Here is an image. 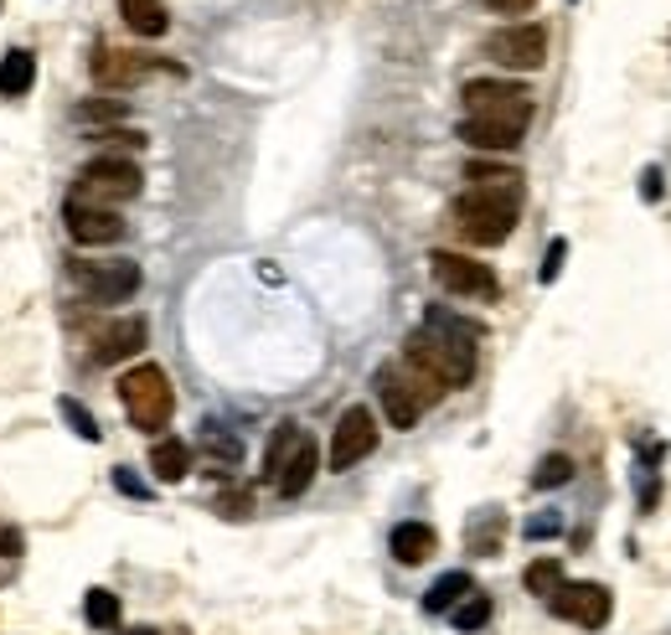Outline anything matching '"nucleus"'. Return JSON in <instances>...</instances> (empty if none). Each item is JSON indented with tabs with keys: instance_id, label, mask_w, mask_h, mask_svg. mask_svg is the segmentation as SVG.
<instances>
[{
	"instance_id": "obj_1",
	"label": "nucleus",
	"mask_w": 671,
	"mask_h": 635,
	"mask_svg": "<svg viewBox=\"0 0 671 635\" xmlns=\"http://www.w3.org/2000/svg\"><path fill=\"white\" fill-rule=\"evenodd\" d=\"M470 192L455 197L449 217H455V233L476 248H496V243L511 238L517 227V212H522V176L507 166H486V161H470L465 171Z\"/></svg>"
},
{
	"instance_id": "obj_2",
	"label": "nucleus",
	"mask_w": 671,
	"mask_h": 635,
	"mask_svg": "<svg viewBox=\"0 0 671 635\" xmlns=\"http://www.w3.org/2000/svg\"><path fill=\"white\" fill-rule=\"evenodd\" d=\"M486 336L480 320H460L449 310H429V320L403 341V362L418 367L424 378H434L439 388H465L476 378V341Z\"/></svg>"
},
{
	"instance_id": "obj_3",
	"label": "nucleus",
	"mask_w": 671,
	"mask_h": 635,
	"mask_svg": "<svg viewBox=\"0 0 671 635\" xmlns=\"http://www.w3.org/2000/svg\"><path fill=\"white\" fill-rule=\"evenodd\" d=\"M377 398H383L393 429H414V423L424 419V409L445 398V388H439L434 378H424L418 367H408V362L393 367L388 362V367H377Z\"/></svg>"
},
{
	"instance_id": "obj_4",
	"label": "nucleus",
	"mask_w": 671,
	"mask_h": 635,
	"mask_svg": "<svg viewBox=\"0 0 671 635\" xmlns=\"http://www.w3.org/2000/svg\"><path fill=\"white\" fill-rule=\"evenodd\" d=\"M120 398H124V413H130V423H134V429H145V434L165 429V423H171V413H176L171 378H165L155 362L130 367V372L120 378Z\"/></svg>"
},
{
	"instance_id": "obj_5",
	"label": "nucleus",
	"mask_w": 671,
	"mask_h": 635,
	"mask_svg": "<svg viewBox=\"0 0 671 635\" xmlns=\"http://www.w3.org/2000/svg\"><path fill=\"white\" fill-rule=\"evenodd\" d=\"M465 109H470V120H501V124L527 130V120H532V93L522 83H501V78H470L465 83Z\"/></svg>"
},
{
	"instance_id": "obj_6",
	"label": "nucleus",
	"mask_w": 671,
	"mask_h": 635,
	"mask_svg": "<svg viewBox=\"0 0 671 635\" xmlns=\"http://www.w3.org/2000/svg\"><path fill=\"white\" fill-rule=\"evenodd\" d=\"M429 274L439 279V289L465 295V300H496L501 295V279L491 274V264H476V258L449 254V248H434L429 254Z\"/></svg>"
},
{
	"instance_id": "obj_7",
	"label": "nucleus",
	"mask_w": 671,
	"mask_h": 635,
	"mask_svg": "<svg viewBox=\"0 0 671 635\" xmlns=\"http://www.w3.org/2000/svg\"><path fill=\"white\" fill-rule=\"evenodd\" d=\"M140 166L134 161H114V155H99V161H89V166L78 171V202H89L93 207H104V202H130L140 197Z\"/></svg>"
},
{
	"instance_id": "obj_8",
	"label": "nucleus",
	"mask_w": 671,
	"mask_h": 635,
	"mask_svg": "<svg viewBox=\"0 0 671 635\" xmlns=\"http://www.w3.org/2000/svg\"><path fill=\"white\" fill-rule=\"evenodd\" d=\"M73 279H78V289H83L89 300L120 305V300H130L134 289H140V264H130V258H114V264H89V258H78Z\"/></svg>"
},
{
	"instance_id": "obj_9",
	"label": "nucleus",
	"mask_w": 671,
	"mask_h": 635,
	"mask_svg": "<svg viewBox=\"0 0 671 635\" xmlns=\"http://www.w3.org/2000/svg\"><path fill=\"white\" fill-rule=\"evenodd\" d=\"M486 58L501 62V68H522V73H532V68L548 62V31L542 27H501V31L486 37Z\"/></svg>"
},
{
	"instance_id": "obj_10",
	"label": "nucleus",
	"mask_w": 671,
	"mask_h": 635,
	"mask_svg": "<svg viewBox=\"0 0 671 635\" xmlns=\"http://www.w3.org/2000/svg\"><path fill=\"white\" fill-rule=\"evenodd\" d=\"M373 450H377V419H373V409L357 403V409H346L336 419V429H331V470H352Z\"/></svg>"
},
{
	"instance_id": "obj_11",
	"label": "nucleus",
	"mask_w": 671,
	"mask_h": 635,
	"mask_svg": "<svg viewBox=\"0 0 671 635\" xmlns=\"http://www.w3.org/2000/svg\"><path fill=\"white\" fill-rule=\"evenodd\" d=\"M552 615H563V621L583 625V631H599V625L610 621V590L604 584H558L548 594Z\"/></svg>"
},
{
	"instance_id": "obj_12",
	"label": "nucleus",
	"mask_w": 671,
	"mask_h": 635,
	"mask_svg": "<svg viewBox=\"0 0 671 635\" xmlns=\"http://www.w3.org/2000/svg\"><path fill=\"white\" fill-rule=\"evenodd\" d=\"M150 73H181L176 62H155V58H140V52H114V47H99L93 52V78L104 89H134L145 83Z\"/></svg>"
},
{
	"instance_id": "obj_13",
	"label": "nucleus",
	"mask_w": 671,
	"mask_h": 635,
	"mask_svg": "<svg viewBox=\"0 0 671 635\" xmlns=\"http://www.w3.org/2000/svg\"><path fill=\"white\" fill-rule=\"evenodd\" d=\"M62 223H68V238L83 243V248H104V243L124 238V217L109 207H93V202H68L62 207Z\"/></svg>"
},
{
	"instance_id": "obj_14",
	"label": "nucleus",
	"mask_w": 671,
	"mask_h": 635,
	"mask_svg": "<svg viewBox=\"0 0 671 635\" xmlns=\"http://www.w3.org/2000/svg\"><path fill=\"white\" fill-rule=\"evenodd\" d=\"M145 320L140 316H124V320H114L99 341H93V362H104V367H114V362H124V357H134V351L145 347Z\"/></svg>"
},
{
	"instance_id": "obj_15",
	"label": "nucleus",
	"mask_w": 671,
	"mask_h": 635,
	"mask_svg": "<svg viewBox=\"0 0 671 635\" xmlns=\"http://www.w3.org/2000/svg\"><path fill=\"white\" fill-rule=\"evenodd\" d=\"M460 140L470 151H517V145H522V130H517V124H501V120H470V114H465Z\"/></svg>"
},
{
	"instance_id": "obj_16",
	"label": "nucleus",
	"mask_w": 671,
	"mask_h": 635,
	"mask_svg": "<svg viewBox=\"0 0 671 635\" xmlns=\"http://www.w3.org/2000/svg\"><path fill=\"white\" fill-rule=\"evenodd\" d=\"M315 470H321V450H315V439H299V450L289 454V465L274 475V485H279V496H305L315 481Z\"/></svg>"
},
{
	"instance_id": "obj_17",
	"label": "nucleus",
	"mask_w": 671,
	"mask_h": 635,
	"mask_svg": "<svg viewBox=\"0 0 671 635\" xmlns=\"http://www.w3.org/2000/svg\"><path fill=\"white\" fill-rule=\"evenodd\" d=\"M434 547H439V537H434L429 522H398V528H393V559L408 563V569L429 559Z\"/></svg>"
},
{
	"instance_id": "obj_18",
	"label": "nucleus",
	"mask_w": 671,
	"mask_h": 635,
	"mask_svg": "<svg viewBox=\"0 0 671 635\" xmlns=\"http://www.w3.org/2000/svg\"><path fill=\"white\" fill-rule=\"evenodd\" d=\"M31 83H37V58L21 52V47H11V52L0 58V99H21Z\"/></svg>"
},
{
	"instance_id": "obj_19",
	"label": "nucleus",
	"mask_w": 671,
	"mask_h": 635,
	"mask_svg": "<svg viewBox=\"0 0 671 635\" xmlns=\"http://www.w3.org/2000/svg\"><path fill=\"white\" fill-rule=\"evenodd\" d=\"M150 470H155L165 485H176L181 475L192 470V450H186V439H155V450H150Z\"/></svg>"
},
{
	"instance_id": "obj_20",
	"label": "nucleus",
	"mask_w": 671,
	"mask_h": 635,
	"mask_svg": "<svg viewBox=\"0 0 671 635\" xmlns=\"http://www.w3.org/2000/svg\"><path fill=\"white\" fill-rule=\"evenodd\" d=\"M120 11L140 37H165V27H171V16H165L161 0H120Z\"/></svg>"
},
{
	"instance_id": "obj_21",
	"label": "nucleus",
	"mask_w": 671,
	"mask_h": 635,
	"mask_svg": "<svg viewBox=\"0 0 671 635\" xmlns=\"http://www.w3.org/2000/svg\"><path fill=\"white\" fill-rule=\"evenodd\" d=\"M470 590H476V584H470V574H460V569H455V574L434 578V590L424 594V610H429V615H445V610H455Z\"/></svg>"
},
{
	"instance_id": "obj_22",
	"label": "nucleus",
	"mask_w": 671,
	"mask_h": 635,
	"mask_svg": "<svg viewBox=\"0 0 671 635\" xmlns=\"http://www.w3.org/2000/svg\"><path fill=\"white\" fill-rule=\"evenodd\" d=\"M299 439H305V429H299V423H279V429H274V439H268V454H264V475H268V481H274V475L289 465V454L299 450Z\"/></svg>"
},
{
	"instance_id": "obj_23",
	"label": "nucleus",
	"mask_w": 671,
	"mask_h": 635,
	"mask_svg": "<svg viewBox=\"0 0 671 635\" xmlns=\"http://www.w3.org/2000/svg\"><path fill=\"white\" fill-rule=\"evenodd\" d=\"M83 615H89L93 631H114V625H120V594L89 590V600H83Z\"/></svg>"
},
{
	"instance_id": "obj_24",
	"label": "nucleus",
	"mask_w": 671,
	"mask_h": 635,
	"mask_svg": "<svg viewBox=\"0 0 671 635\" xmlns=\"http://www.w3.org/2000/svg\"><path fill=\"white\" fill-rule=\"evenodd\" d=\"M522 584H527V594H542V600H548V594L558 590V584H563V563H558V559H537V563H527Z\"/></svg>"
},
{
	"instance_id": "obj_25",
	"label": "nucleus",
	"mask_w": 671,
	"mask_h": 635,
	"mask_svg": "<svg viewBox=\"0 0 671 635\" xmlns=\"http://www.w3.org/2000/svg\"><path fill=\"white\" fill-rule=\"evenodd\" d=\"M449 621H455V631H480V625L491 621V600H486V594H465L460 605L449 610Z\"/></svg>"
},
{
	"instance_id": "obj_26",
	"label": "nucleus",
	"mask_w": 671,
	"mask_h": 635,
	"mask_svg": "<svg viewBox=\"0 0 671 635\" xmlns=\"http://www.w3.org/2000/svg\"><path fill=\"white\" fill-rule=\"evenodd\" d=\"M563 481H573V460H568V454H548V460L532 470L537 491H552V485H563Z\"/></svg>"
},
{
	"instance_id": "obj_27",
	"label": "nucleus",
	"mask_w": 671,
	"mask_h": 635,
	"mask_svg": "<svg viewBox=\"0 0 671 635\" xmlns=\"http://www.w3.org/2000/svg\"><path fill=\"white\" fill-rule=\"evenodd\" d=\"M62 419L73 423V429H78V434H83V439H99V423H93V413L83 409L78 398H62Z\"/></svg>"
},
{
	"instance_id": "obj_28",
	"label": "nucleus",
	"mask_w": 671,
	"mask_h": 635,
	"mask_svg": "<svg viewBox=\"0 0 671 635\" xmlns=\"http://www.w3.org/2000/svg\"><path fill=\"white\" fill-rule=\"evenodd\" d=\"M563 258H568V243H563V238H552V243H548V258H542V285H552V279H558Z\"/></svg>"
},
{
	"instance_id": "obj_29",
	"label": "nucleus",
	"mask_w": 671,
	"mask_h": 635,
	"mask_svg": "<svg viewBox=\"0 0 671 635\" xmlns=\"http://www.w3.org/2000/svg\"><path fill=\"white\" fill-rule=\"evenodd\" d=\"M207 450L217 454V460H227V465H233V460L243 454V444H238L233 434H217V429H212V434H207Z\"/></svg>"
},
{
	"instance_id": "obj_30",
	"label": "nucleus",
	"mask_w": 671,
	"mask_h": 635,
	"mask_svg": "<svg viewBox=\"0 0 671 635\" xmlns=\"http://www.w3.org/2000/svg\"><path fill=\"white\" fill-rule=\"evenodd\" d=\"M217 506H223V516H248V512H254V501H248V491H233V496H223Z\"/></svg>"
},
{
	"instance_id": "obj_31",
	"label": "nucleus",
	"mask_w": 671,
	"mask_h": 635,
	"mask_svg": "<svg viewBox=\"0 0 671 635\" xmlns=\"http://www.w3.org/2000/svg\"><path fill=\"white\" fill-rule=\"evenodd\" d=\"M21 547H27V537L16 528H0V559H21Z\"/></svg>"
},
{
	"instance_id": "obj_32",
	"label": "nucleus",
	"mask_w": 671,
	"mask_h": 635,
	"mask_svg": "<svg viewBox=\"0 0 671 635\" xmlns=\"http://www.w3.org/2000/svg\"><path fill=\"white\" fill-rule=\"evenodd\" d=\"M124 104H83V120H120Z\"/></svg>"
},
{
	"instance_id": "obj_33",
	"label": "nucleus",
	"mask_w": 671,
	"mask_h": 635,
	"mask_svg": "<svg viewBox=\"0 0 671 635\" xmlns=\"http://www.w3.org/2000/svg\"><path fill=\"white\" fill-rule=\"evenodd\" d=\"M491 11H501V16H522V11H532V0H486Z\"/></svg>"
},
{
	"instance_id": "obj_34",
	"label": "nucleus",
	"mask_w": 671,
	"mask_h": 635,
	"mask_svg": "<svg viewBox=\"0 0 671 635\" xmlns=\"http://www.w3.org/2000/svg\"><path fill=\"white\" fill-rule=\"evenodd\" d=\"M558 532V516H537V522H527V537H552Z\"/></svg>"
},
{
	"instance_id": "obj_35",
	"label": "nucleus",
	"mask_w": 671,
	"mask_h": 635,
	"mask_svg": "<svg viewBox=\"0 0 671 635\" xmlns=\"http://www.w3.org/2000/svg\"><path fill=\"white\" fill-rule=\"evenodd\" d=\"M641 182H645V186H641V197H645V202H657V197H661V171H645Z\"/></svg>"
},
{
	"instance_id": "obj_36",
	"label": "nucleus",
	"mask_w": 671,
	"mask_h": 635,
	"mask_svg": "<svg viewBox=\"0 0 671 635\" xmlns=\"http://www.w3.org/2000/svg\"><path fill=\"white\" fill-rule=\"evenodd\" d=\"M120 485H124V491H130V496H145V485L134 481V475H124V470H120Z\"/></svg>"
},
{
	"instance_id": "obj_37",
	"label": "nucleus",
	"mask_w": 671,
	"mask_h": 635,
	"mask_svg": "<svg viewBox=\"0 0 671 635\" xmlns=\"http://www.w3.org/2000/svg\"><path fill=\"white\" fill-rule=\"evenodd\" d=\"M130 635H155V631H130Z\"/></svg>"
}]
</instances>
